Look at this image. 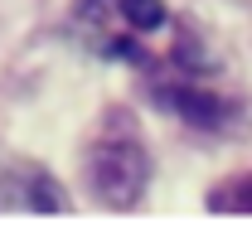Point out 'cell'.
Listing matches in <instances>:
<instances>
[{"label":"cell","instance_id":"obj_3","mask_svg":"<svg viewBox=\"0 0 252 252\" xmlns=\"http://www.w3.org/2000/svg\"><path fill=\"white\" fill-rule=\"evenodd\" d=\"M73 20H78V30L102 49V44L112 39L107 30L122 20V10H117V0H73Z\"/></svg>","mask_w":252,"mask_h":252},{"label":"cell","instance_id":"obj_4","mask_svg":"<svg viewBox=\"0 0 252 252\" xmlns=\"http://www.w3.org/2000/svg\"><path fill=\"white\" fill-rule=\"evenodd\" d=\"M209 214H252V170L209 189Z\"/></svg>","mask_w":252,"mask_h":252},{"label":"cell","instance_id":"obj_5","mask_svg":"<svg viewBox=\"0 0 252 252\" xmlns=\"http://www.w3.org/2000/svg\"><path fill=\"white\" fill-rule=\"evenodd\" d=\"M25 204L39 209V214H68V194L54 175H44V170H34L30 180H25Z\"/></svg>","mask_w":252,"mask_h":252},{"label":"cell","instance_id":"obj_2","mask_svg":"<svg viewBox=\"0 0 252 252\" xmlns=\"http://www.w3.org/2000/svg\"><path fill=\"white\" fill-rule=\"evenodd\" d=\"M156 107L175 112L180 122L199 126V131H223L233 122V102H223L209 88H156Z\"/></svg>","mask_w":252,"mask_h":252},{"label":"cell","instance_id":"obj_1","mask_svg":"<svg viewBox=\"0 0 252 252\" xmlns=\"http://www.w3.org/2000/svg\"><path fill=\"white\" fill-rule=\"evenodd\" d=\"M88 170V189L97 204L107 209H136L151 189V156L136 136H102L83 160Z\"/></svg>","mask_w":252,"mask_h":252},{"label":"cell","instance_id":"obj_6","mask_svg":"<svg viewBox=\"0 0 252 252\" xmlns=\"http://www.w3.org/2000/svg\"><path fill=\"white\" fill-rule=\"evenodd\" d=\"M117 10H122V25L131 30H160L165 20H170V10H165V0H117Z\"/></svg>","mask_w":252,"mask_h":252}]
</instances>
